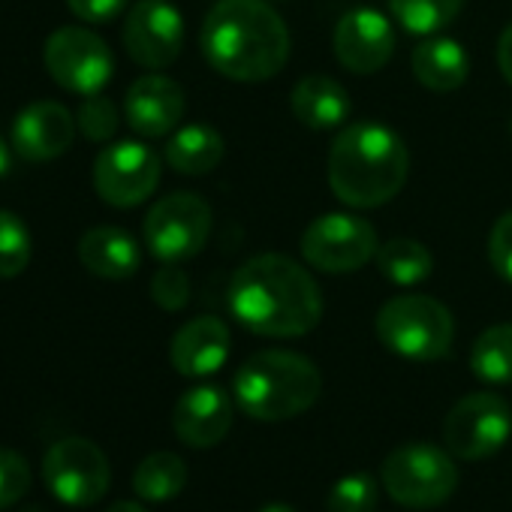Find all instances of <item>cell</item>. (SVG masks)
Here are the masks:
<instances>
[{
  "mask_svg": "<svg viewBox=\"0 0 512 512\" xmlns=\"http://www.w3.org/2000/svg\"><path fill=\"white\" fill-rule=\"evenodd\" d=\"M229 314L253 335L302 338L323 320L317 278L284 253H260L241 263L229 281Z\"/></svg>",
  "mask_w": 512,
  "mask_h": 512,
  "instance_id": "cell-1",
  "label": "cell"
},
{
  "mask_svg": "<svg viewBox=\"0 0 512 512\" xmlns=\"http://www.w3.org/2000/svg\"><path fill=\"white\" fill-rule=\"evenodd\" d=\"M199 46L214 73L229 82H269L290 58V28L269 0H217Z\"/></svg>",
  "mask_w": 512,
  "mask_h": 512,
  "instance_id": "cell-2",
  "label": "cell"
},
{
  "mask_svg": "<svg viewBox=\"0 0 512 512\" xmlns=\"http://www.w3.org/2000/svg\"><path fill=\"white\" fill-rule=\"evenodd\" d=\"M410 175L404 139L380 121H356L338 130L329 151V187L350 208H380L392 202Z\"/></svg>",
  "mask_w": 512,
  "mask_h": 512,
  "instance_id": "cell-3",
  "label": "cell"
},
{
  "mask_svg": "<svg viewBox=\"0 0 512 512\" xmlns=\"http://www.w3.org/2000/svg\"><path fill=\"white\" fill-rule=\"evenodd\" d=\"M323 392L320 368L293 350H260L235 371V404L256 422H287L308 413Z\"/></svg>",
  "mask_w": 512,
  "mask_h": 512,
  "instance_id": "cell-4",
  "label": "cell"
},
{
  "mask_svg": "<svg viewBox=\"0 0 512 512\" xmlns=\"http://www.w3.org/2000/svg\"><path fill=\"white\" fill-rule=\"evenodd\" d=\"M374 326L380 344L410 362H437L455 341V320L449 308L422 293L392 296L380 308Z\"/></svg>",
  "mask_w": 512,
  "mask_h": 512,
  "instance_id": "cell-5",
  "label": "cell"
},
{
  "mask_svg": "<svg viewBox=\"0 0 512 512\" xmlns=\"http://www.w3.org/2000/svg\"><path fill=\"white\" fill-rule=\"evenodd\" d=\"M383 488L407 509L443 506L458 488L455 455L431 443H404L392 449L380 467Z\"/></svg>",
  "mask_w": 512,
  "mask_h": 512,
  "instance_id": "cell-6",
  "label": "cell"
},
{
  "mask_svg": "<svg viewBox=\"0 0 512 512\" xmlns=\"http://www.w3.org/2000/svg\"><path fill=\"white\" fill-rule=\"evenodd\" d=\"M299 247L311 269L323 275H353L377 256L380 238L365 217L329 211L308 223Z\"/></svg>",
  "mask_w": 512,
  "mask_h": 512,
  "instance_id": "cell-7",
  "label": "cell"
},
{
  "mask_svg": "<svg viewBox=\"0 0 512 512\" xmlns=\"http://www.w3.org/2000/svg\"><path fill=\"white\" fill-rule=\"evenodd\" d=\"M145 244L160 263H184L208 244L211 208L202 196L178 190L151 205L142 223Z\"/></svg>",
  "mask_w": 512,
  "mask_h": 512,
  "instance_id": "cell-8",
  "label": "cell"
},
{
  "mask_svg": "<svg viewBox=\"0 0 512 512\" xmlns=\"http://www.w3.org/2000/svg\"><path fill=\"white\" fill-rule=\"evenodd\" d=\"M43 64L55 85L79 97L100 94L115 73V58L106 40L88 28H58L46 40Z\"/></svg>",
  "mask_w": 512,
  "mask_h": 512,
  "instance_id": "cell-9",
  "label": "cell"
},
{
  "mask_svg": "<svg viewBox=\"0 0 512 512\" xmlns=\"http://www.w3.org/2000/svg\"><path fill=\"white\" fill-rule=\"evenodd\" d=\"M43 479L49 491L67 506H94L106 497L112 467L103 449L85 437L58 440L43 458Z\"/></svg>",
  "mask_w": 512,
  "mask_h": 512,
  "instance_id": "cell-10",
  "label": "cell"
},
{
  "mask_svg": "<svg viewBox=\"0 0 512 512\" xmlns=\"http://www.w3.org/2000/svg\"><path fill=\"white\" fill-rule=\"evenodd\" d=\"M512 434V410L494 392H473L464 395L443 422L446 449L461 461H482L491 458L506 446Z\"/></svg>",
  "mask_w": 512,
  "mask_h": 512,
  "instance_id": "cell-11",
  "label": "cell"
},
{
  "mask_svg": "<svg viewBox=\"0 0 512 512\" xmlns=\"http://www.w3.org/2000/svg\"><path fill=\"white\" fill-rule=\"evenodd\" d=\"M160 184V157L145 142H115L94 160V190L112 208L142 205Z\"/></svg>",
  "mask_w": 512,
  "mask_h": 512,
  "instance_id": "cell-12",
  "label": "cell"
},
{
  "mask_svg": "<svg viewBox=\"0 0 512 512\" xmlns=\"http://www.w3.org/2000/svg\"><path fill=\"white\" fill-rule=\"evenodd\" d=\"M124 49L145 70H166L184 49V19L169 0H139L124 22Z\"/></svg>",
  "mask_w": 512,
  "mask_h": 512,
  "instance_id": "cell-13",
  "label": "cell"
},
{
  "mask_svg": "<svg viewBox=\"0 0 512 512\" xmlns=\"http://www.w3.org/2000/svg\"><path fill=\"white\" fill-rule=\"evenodd\" d=\"M332 49L344 70L356 76H371V73H380L392 61L395 28L389 16H383L380 10H371V7L350 10L335 28Z\"/></svg>",
  "mask_w": 512,
  "mask_h": 512,
  "instance_id": "cell-14",
  "label": "cell"
},
{
  "mask_svg": "<svg viewBox=\"0 0 512 512\" xmlns=\"http://www.w3.org/2000/svg\"><path fill=\"white\" fill-rule=\"evenodd\" d=\"M76 118L64 103L37 100L13 121V148L31 163H46L70 151L76 139Z\"/></svg>",
  "mask_w": 512,
  "mask_h": 512,
  "instance_id": "cell-15",
  "label": "cell"
},
{
  "mask_svg": "<svg viewBox=\"0 0 512 512\" xmlns=\"http://www.w3.org/2000/svg\"><path fill=\"white\" fill-rule=\"evenodd\" d=\"M184 91L169 76H142L127 88L124 118L133 133L145 139H160L178 130L184 118Z\"/></svg>",
  "mask_w": 512,
  "mask_h": 512,
  "instance_id": "cell-16",
  "label": "cell"
},
{
  "mask_svg": "<svg viewBox=\"0 0 512 512\" xmlns=\"http://www.w3.org/2000/svg\"><path fill=\"white\" fill-rule=\"evenodd\" d=\"M172 428L181 443L193 449H211L232 428V398L211 383L193 386L178 398L172 410Z\"/></svg>",
  "mask_w": 512,
  "mask_h": 512,
  "instance_id": "cell-17",
  "label": "cell"
},
{
  "mask_svg": "<svg viewBox=\"0 0 512 512\" xmlns=\"http://www.w3.org/2000/svg\"><path fill=\"white\" fill-rule=\"evenodd\" d=\"M229 347V326L220 317H196L175 332L169 344V362L181 377L199 380L217 374L226 365Z\"/></svg>",
  "mask_w": 512,
  "mask_h": 512,
  "instance_id": "cell-18",
  "label": "cell"
},
{
  "mask_svg": "<svg viewBox=\"0 0 512 512\" xmlns=\"http://www.w3.org/2000/svg\"><path fill=\"white\" fill-rule=\"evenodd\" d=\"M79 263L103 281H124L139 272L142 250L130 232L118 226H94L79 238Z\"/></svg>",
  "mask_w": 512,
  "mask_h": 512,
  "instance_id": "cell-19",
  "label": "cell"
},
{
  "mask_svg": "<svg viewBox=\"0 0 512 512\" xmlns=\"http://www.w3.org/2000/svg\"><path fill=\"white\" fill-rule=\"evenodd\" d=\"M290 109L308 130H338L350 115V94L332 76H305L290 94Z\"/></svg>",
  "mask_w": 512,
  "mask_h": 512,
  "instance_id": "cell-20",
  "label": "cell"
},
{
  "mask_svg": "<svg viewBox=\"0 0 512 512\" xmlns=\"http://www.w3.org/2000/svg\"><path fill=\"white\" fill-rule=\"evenodd\" d=\"M413 76L419 79V85H425L434 94H452L467 82L470 73V58L467 49L452 40V37H425L410 58Z\"/></svg>",
  "mask_w": 512,
  "mask_h": 512,
  "instance_id": "cell-21",
  "label": "cell"
},
{
  "mask_svg": "<svg viewBox=\"0 0 512 512\" xmlns=\"http://www.w3.org/2000/svg\"><path fill=\"white\" fill-rule=\"evenodd\" d=\"M223 160V136L211 124H184L166 142V163L181 175H208Z\"/></svg>",
  "mask_w": 512,
  "mask_h": 512,
  "instance_id": "cell-22",
  "label": "cell"
},
{
  "mask_svg": "<svg viewBox=\"0 0 512 512\" xmlns=\"http://www.w3.org/2000/svg\"><path fill=\"white\" fill-rule=\"evenodd\" d=\"M374 260H377L380 275L386 281H392L395 287H416V284L428 281L434 272L431 250L416 238H392V241L380 244Z\"/></svg>",
  "mask_w": 512,
  "mask_h": 512,
  "instance_id": "cell-23",
  "label": "cell"
},
{
  "mask_svg": "<svg viewBox=\"0 0 512 512\" xmlns=\"http://www.w3.org/2000/svg\"><path fill=\"white\" fill-rule=\"evenodd\" d=\"M187 485V464L175 452H151L133 473V491L145 503H166Z\"/></svg>",
  "mask_w": 512,
  "mask_h": 512,
  "instance_id": "cell-24",
  "label": "cell"
},
{
  "mask_svg": "<svg viewBox=\"0 0 512 512\" xmlns=\"http://www.w3.org/2000/svg\"><path fill=\"white\" fill-rule=\"evenodd\" d=\"M470 371L488 386L512 383V323H497L473 341Z\"/></svg>",
  "mask_w": 512,
  "mask_h": 512,
  "instance_id": "cell-25",
  "label": "cell"
},
{
  "mask_svg": "<svg viewBox=\"0 0 512 512\" xmlns=\"http://www.w3.org/2000/svg\"><path fill=\"white\" fill-rule=\"evenodd\" d=\"M464 0H389V13L413 37H434L455 22Z\"/></svg>",
  "mask_w": 512,
  "mask_h": 512,
  "instance_id": "cell-26",
  "label": "cell"
},
{
  "mask_svg": "<svg viewBox=\"0 0 512 512\" xmlns=\"http://www.w3.org/2000/svg\"><path fill=\"white\" fill-rule=\"evenodd\" d=\"M31 232L13 211H0V278H19L31 263Z\"/></svg>",
  "mask_w": 512,
  "mask_h": 512,
  "instance_id": "cell-27",
  "label": "cell"
},
{
  "mask_svg": "<svg viewBox=\"0 0 512 512\" xmlns=\"http://www.w3.org/2000/svg\"><path fill=\"white\" fill-rule=\"evenodd\" d=\"M380 488L371 473H350L338 479L326 497V512H374Z\"/></svg>",
  "mask_w": 512,
  "mask_h": 512,
  "instance_id": "cell-28",
  "label": "cell"
},
{
  "mask_svg": "<svg viewBox=\"0 0 512 512\" xmlns=\"http://www.w3.org/2000/svg\"><path fill=\"white\" fill-rule=\"evenodd\" d=\"M76 124H79L85 139L109 142L118 133V109H115V103L109 97L91 94V97L82 100V106L76 112Z\"/></svg>",
  "mask_w": 512,
  "mask_h": 512,
  "instance_id": "cell-29",
  "label": "cell"
},
{
  "mask_svg": "<svg viewBox=\"0 0 512 512\" xmlns=\"http://www.w3.org/2000/svg\"><path fill=\"white\" fill-rule=\"evenodd\" d=\"M31 464L16 449L0 446V509L16 506L31 488Z\"/></svg>",
  "mask_w": 512,
  "mask_h": 512,
  "instance_id": "cell-30",
  "label": "cell"
},
{
  "mask_svg": "<svg viewBox=\"0 0 512 512\" xmlns=\"http://www.w3.org/2000/svg\"><path fill=\"white\" fill-rule=\"evenodd\" d=\"M151 299L163 311H181L190 302V278L178 263H163V269L154 272L151 278Z\"/></svg>",
  "mask_w": 512,
  "mask_h": 512,
  "instance_id": "cell-31",
  "label": "cell"
},
{
  "mask_svg": "<svg viewBox=\"0 0 512 512\" xmlns=\"http://www.w3.org/2000/svg\"><path fill=\"white\" fill-rule=\"evenodd\" d=\"M488 263L497 272V278H503L506 284H512V211H503L488 235Z\"/></svg>",
  "mask_w": 512,
  "mask_h": 512,
  "instance_id": "cell-32",
  "label": "cell"
},
{
  "mask_svg": "<svg viewBox=\"0 0 512 512\" xmlns=\"http://www.w3.org/2000/svg\"><path fill=\"white\" fill-rule=\"evenodd\" d=\"M67 7L85 25H106L124 13L127 0H67Z\"/></svg>",
  "mask_w": 512,
  "mask_h": 512,
  "instance_id": "cell-33",
  "label": "cell"
},
{
  "mask_svg": "<svg viewBox=\"0 0 512 512\" xmlns=\"http://www.w3.org/2000/svg\"><path fill=\"white\" fill-rule=\"evenodd\" d=\"M497 67H500V76L512 85V22L503 28L497 40Z\"/></svg>",
  "mask_w": 512,
  "mask_h": 512,
  "instance_id": "cell-34",
  "label": "cell"
},
{
  "mask_svg": "<svg viewBox=\"0 0 512 512\" xmlns=\"http://www.w3.org/2000/svg\"><path fill=\"white\" fill-rule=\"evenodd\" d=\"M10 166H13V148L4 139H0V178L10 172Z\"/></svg>",
  "mask_w": 512,
  "mask_h": 512,
  "instance_id": "cell-35",
  "label": "cell"
},
{
  "mask_svg": "<svg viewBox=\"0 0 512 512\" xmlns=\"http://www.w3.org/2000/svg\"><path fill=\"white\" fill-rule=\"evenodd\" d=\"M106 512H145L136 500H121V503H112Z\"/></svg>",
  "mask_w": 512,
  "mask_h": 512,
  "instance_id": "cell-36",
  "label": "cell"
},
{
  "mask_svg": "<svg viewBox=\"0 0 512 512\" xmlns=\"http://www.w3.org/2000/svg\"><path fill=\"white\" fill-rule=\"evenodd\" d=\"M260 512H296L290 503H269V506H263Z\"/></svg>",
  "mask_w": 512,
  "mask_h": 512,
  "instance_id": "cell-37",
  "label": "cell"
},
{
  "mask_svg": "<svg viewBox=\"0 0 512 512\" xmlns=\"http://www.w3.org/2000/svg\"><path fill=\"white\" fill-rule=\"evenodd\" d=\"M509 133H512V118H509Z\"/></svg>",
  "mask_w": 512,
  "mask_h": 512,
  "instance_id": "cell-38",
  "label": "cell"
}]
</instances>
